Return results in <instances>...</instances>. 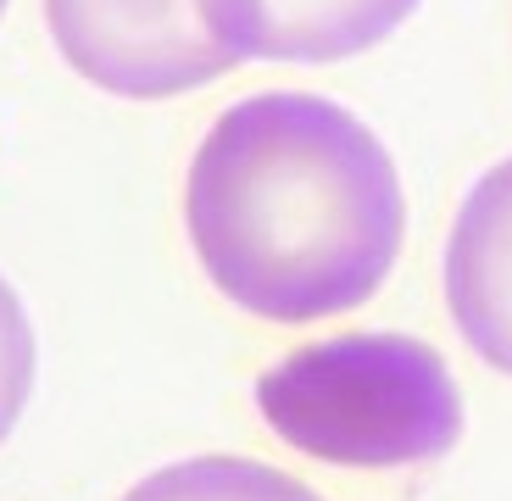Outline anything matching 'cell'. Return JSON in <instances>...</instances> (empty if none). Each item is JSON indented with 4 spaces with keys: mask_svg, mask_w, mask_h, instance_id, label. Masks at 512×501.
<instances>
[{
    "mask_svg": "<svg viewBox=\"0 0 512 501\" xmlns=\"http://www.w3.org/2000/svg\"><path fill=\"white\" fill-rule=\"evenodd\" d=\"M184 229L240 312L318 323L379 296L407 240V195L379 134L340 101L262 90L195 145Z\"/></svg>",
    "mask_w": 512,
    "mask_h": 501,
    "instance_id": "1",
    "label": "cell"
},
{
    "mask_svg": "<svg viewBox=\"0 0 512 501\" xmlns=\"http://www.w3.org/2000/svg\"><path fill=\"white\" fill-rule=\"evenodd\" d=\"M262 424L329 468H412L462 440V390L412 334H334L295 346L256 379Z\"/></svg>",
    "mask_w": 512,
    "mask_h": 501,
    "instance_id": "2",
    "label": "cell"
},
{
    "mask_svg": "<svg viewBox=\"0 0 512 501\" xmlns=\"http://www.w3.org/2000/svg\"><path fill=\"white\" fill-rule=\"evenodd\" d=\"M45 23L73 73L128 101L201 90L234 67L195 0H45Z\"/></svg>",
    "mask_w": 512,
    "mask_h": 501,
    "instance_id": "3",
    "label": "cell"
},
{
    "mask_svg": "<svg viewBox=\"0 0 512 501\" xmlns=\"http://www.w3.org/2000/svg\"><path fill=\"white\" fill-rule=\"evenodd\" d=\"M229 62H346L390 39L418 0H195Z\"/></svg>",
    "mask_w": 512,
    "mask_h": 501,
    "instance_id": "4",
    "label": "cell"
},
{
    "mask_svg": "<svg viewBox=\"0 0 512 501\" xmlns=\"http://www.w3.org/2000/svg\"><path fill=\"white\" fill-rule=\"evenodd\" d=\"M446 307L462 340L512 379V156L479 173L446 240Z\"/></svg>",
    "mask_w": 512,
    "mask_h": 501,
    "instance_id": "5",
    "label": "cell"
},
{
    "mask_svg": "<svg viewBox=\"0 0 512 501\" xmlns=\"http://www.w3.org/2000/svg\"><path fill=\"white\" fill-rule=\"evenodd\" d=\"M123 501H318V490L251 457H190L140 479Z\"/></svg>",
    "mask_w": 512,
    "mask_h": 501,
    "instance_id": "6",
    "label": "cell"
},
{
    "mask_svg": "<svg viewBox=\"0 0 512 501\" xmlns=\"http://www.w3.org/2000/svg\"><path fill=\"white\" fill-rule=\"evenodd\" d=\"M34 396V323L6 279H0V440L17 429Z\"/></svg>",
    "mask_w": 512,
    "mask_h": 501,
    "instance_id": "7",
    "label": "cell"
},
{
    "mask_svg": "<svg viewBox=\"0 0 512 501\" xmlns=\"http://www.w3.org/2000/svg\"><path fill=\"white\" fill-rule=\"evenodd\" d=\"M0 12H6V0H0Z\"/></svg>",
    "mask_w": 512,
    "mask_h": 501,
    "instance_id": "8",
    "label": "cell"
}]
</instances>
